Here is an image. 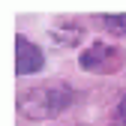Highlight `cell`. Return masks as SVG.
<instances>
[{"label":"cell","instance_id":"cell-1","mask_svg":"<svg viewBox=\"0 0 126 126\" xmlns=\"http://www.w3.org/2000/svg\"><path fill=\"white\" fill-rule=\"evenodd\" d=\"M69 99H72V90L66 84H39L30 93H21L18 96V111L45 120V117L60 114L69 105Z\"/></svg>","mask_w":126,"mask_h":126},{"label":"cell","instance_id":"cell-2","mask_svg":"<svg viewBox=\"0 0 126 126\" xmlns=\"http://www.w3.org/2000/svg\"><path fill=\"white\" fill-rule=\"evenodd\" d=\"M42 69V51L33 42H27L24 36L15 39V72L18 75H30Z\"/></svg>","mask_w":126,"mask_h":126},{"label":"cell","instance_id":"cell-3","mask_svg":"<svg viewBox=\"0 0 126 126\" xmlns=\"http://www.w3.org/2000/svg\"><path fill=\"white\" fill-rule=\"evenodd\" d=\"M102 24L111 33H126V15H102Z\"/></svg>","mask_w":126,"mask_h":126},{"label":"cell","instance_id":"cell-4","mask_svg":"<svg viewBox=\"0 0 126 126\" xmlns=\"http://www.w3.org/2000/svg\"><path fill=\"white\" fill-rule=\"evenodd\" d=\"M120 117L126 120V96H123V102H120Z\"/></svg>","mask_w":126,"mask_h":126}]
</instances>
